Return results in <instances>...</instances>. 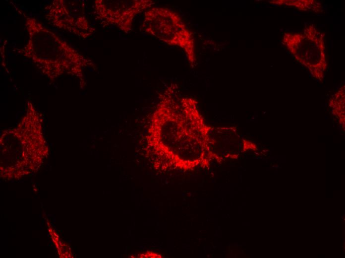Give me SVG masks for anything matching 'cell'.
Here are the masks:
<instances>
[{
    "instance_id": "cell-1",
    "label": "cell",
    "mask_w": 345,
    "mask_h": 258,
    "mask_svg": "<svg viewBox=\"0 0 345 258\" xmlns=\"http://www.w3.org/2000/svg\"><path fill=\"white\" fill-rule=\"evenodd\" d=\"M212 126L201 114L198 102L192 97L178 98L172 86L161 95L148 129L147 148L167 161L165 168L174 166L188 170L211 161L209 134Z\"/></svg>"
},
{
    "instance_id": "cell-2",
    "label": "cell",
    "mask_w": 345,
    "mask_h": 258,
    "mask_svg": "<svg viewBox=\"0 0 345 258\" xmlns=\"http://www.w3.org/2000/svg\"><path fill=\"white\" fill-rule=\"evenodd\" d=\"M141 28L168 45L182 49L190 64L195 62L192 34L174 11L165 7H152L145 11Z\"/></svg>"
},
{
    "instance_id": "cell-3",
    "label": "cell",
    "mask_w": 345,
    "mask_h": 258,
    "mask_svg": "<svg viewBox=\"0 0 345 258\" xmlns=\"http://www.w3.org/2000/svg\"><path fill=\"white\" fill-rule=\"evenodd\" d=\"M151 0H96L99 15L121 31L128 33L132 30L133 20L136 15L152 7Z\"/></svg>"
},
{
    "instance_id": "cell-4",
    "label": "cell",
    "mask_w": 345,
    "mask_h": 258,
    "mask_svg": "<svg viewBox=\"0 0 345 258\" xmlns=\"http://www.w3.org/2000/svg\"><path fill=\"white\" fill-rule=\"evenodd\" d=\"M240 137L234 127L212 126L209 147L212 159L220 162L224 158H235L237 155L232 151L233 148L243 144L245 140Z\"/></svg>"
}]
</instances>
